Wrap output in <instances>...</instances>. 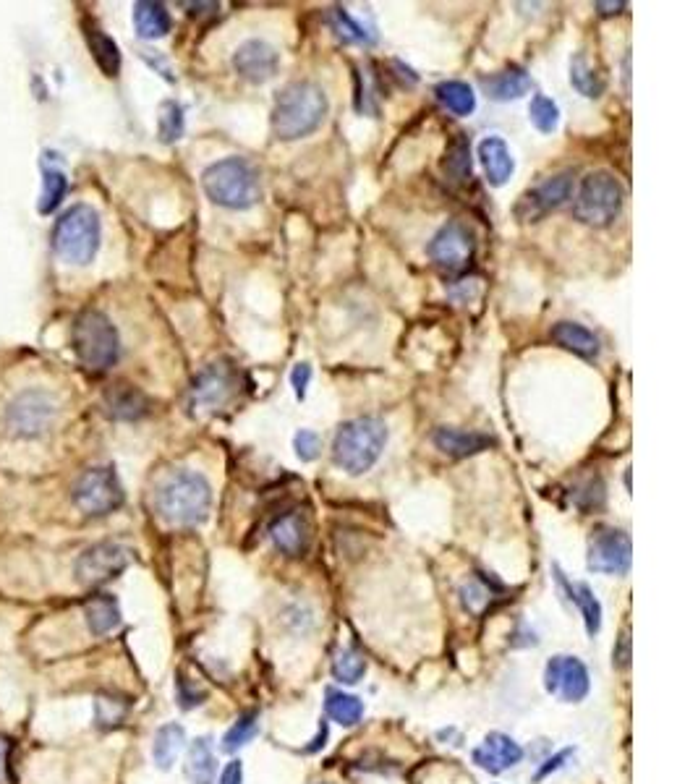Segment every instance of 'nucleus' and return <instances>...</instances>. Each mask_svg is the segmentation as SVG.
Returning a JSON list of instances; mask_svg holds the SVG:
<instances>
[{
    "label": "nucleus",
    "mask_w": 698,
    "mask_h": 784,
    "mask_svg": "<svg viewBox=\"0 0 698 784\" xmlns=\"http://www.w3.org/2000/svg\"><path fill=\"white\" fill-rule=\"evenodd\" d=\"M327 115L325 89L314 82H293L283 87L272 105V134L283 142H296L314 134Z\"/></svg>",
    "instance_id": "nucleus-1"
},
{
    "label": "nucleus",
    "mask_w": 698,
    "mask_h": 784,
    "mask_svg": "<svg viewBox=\"0 0 698 784\" xmlns=\"http://www.w3.org/2000/svg\"><path fill=\"white\" fill-rule=\"evenodd\" d=\"M212 489L197 471H176L157 487L155 510L170 526H197L207 521Z\"/></svg>",
    "instance_id": "nucleus-2"
},
{
    "label": "nucleus",
    "mask_w": 698,
    "mask_h": 784,
    "mask_svg": "<svg viewBox=\"0 0 698 784\" xmlns=\"http://www.w3.org/2000/svg\"><path fill=\"white\" fill-rule=\"evenodd\" d=\"M387 445L385 421L364 416V419L346 421L335 434L333 460L348 476H361L380 460Z\"/></svg>",
    "instance_id": "nucleus-3"
},
{
    "label": "nucleus",
    "mask_w": 698,
    "mask_h": 784,
    "mask_svg": "<svg viewBox=\"0 0 698 784\" xmlns=\"http://www.w3.org/2000/svg\"><path fill=\"white\" fill-rule=\"evenodd\" d=\"M202 186L212 202L228 210H249L262 196L257 168L246 163L244 157H225L220 163H212L204 170Z\"/></svg>",
    "instance_id": "nucleus-4"
},
{
    "label": "nucleus",
    "mask_w": 698,
    "mask_h": 784,
    "mask_svg": "<svg viewBox=\"0 0 698 784\" xmlns=\"http://www.w3.org/2000/svg\"><path fill=\"white\" fill-rule=\"evenodd\" d=\"M71 345H74L76 359L87 372H108L121 356V338H118L116 325L95 309L82 311L76 317Z\"/></svg>",
    "instance_id": "nucleus-5"
},
{
    "label": "nucleus",
    "mask_w": 698,
    "mask_h": 784,
    "mask_svg": "<svg viewBox=\"0 0 698 784\" xmlns=\"http://www.w3.org/2000/svg\"><path fill=\"white\" fill-rule=\"evenodd\" d=\"M53 246L66 264H89L100 251V215L89 204H76L66 210L55 223Z\"/></svg>",
    "instance_id": "nucleus-6"
},
{
    "label": "nucleus",
    "mask_w": 698,
    "mask_h": 784,
    "mask_svg": "<svg viewBox=\"0 0 698 784\" xmlns=\"http://www.w3.org/2000/svg\"><path fill=\"white\" fill-rule=\"evenodd\" d=\"M623 199V183L617 181L610 170H594L581 181L576 204H573V215L583 225L607 228L623 210Z\"/></svg>",
    "instance_id": "nucleus-7"
},
{
    "label": "nucleus",
    "mask_w": 698,
    "mask_h": 784,
    "mask_svg": "<svg viewBox=\"0 0 698 784\" xmlns=\"http://www.w3.org/2000/svg\"><path fill=\"white\" fill-rule=\"evenodd\" d=\"M55 416H58V406L48 390H24L11 400L6 424L21 440H37L50 432Z\"/></svg>",
    "instance_id": "nucleus-8"
},
{
    "label": "nucleus",
    "mask_w": 698,
    "mask_h": 784,
    "mask_svg": "<svg viewBox=\"0 0 698 784\" xmlns=\"http://www.w3.org/2000/svg\"><path fill=\"white\" fill-rule=\"evenodd\" d=\"M123 500H126V494H123L118 474L110 466L89 468L74 484V505L92 518L113 513L123 505Z\"/></svg>",
    "instance_id": "nucleus-9"
},
{
    "label": "nucleus",
    "mask_w": 698,
    "mask_h": 784,
    "mask_svg": "<svg viewBox=\"0 0 698 784\" xmlns=\"http://www.w3.org/2000/svg\"><path fill=\"white\" fill-rule=\"evenodd\" d=\"M238 390V374L231 364H210L194 377L189 387V408L191 413H215L231 403Z\"/></svg>",
    "instance_id": "nucleus-10"
},
{
    "label": "nucleus",
    "mask_w": 698,
    "mask_h": 784,
    "mask_svg": "<svg viewBox=\"0 0 698 784\" xmlns=\"http://www.w3.org/2000/svg\"><path fill=\"white\" fill-rule=\"evenodd\" d=\"M476 251V238L474 233L468 230V225L453 223L442 225L437 230V236L429 241V257L432 262L445 272H463L471 264Z\"/></svg>",
    "instance_id": "nucleus-11"
},
{
    "label": "nucleus",
    "mask_w": 698,
    "mask_h": 784,
    "mask_svg": "<svg viewBox=\"0 0 698 784\" xmlns=\"http://www.w3.org/2000/svg\"><path fill=\"white\" fill-rule=\"evenodd\" d=\"M570 196H573V173H570V170L544 178L539 186H534V189L521 196V202H518L516 207L518 220H521V223H536V220H542L547 212L563 207Z\"/></svg>",
    "instance_id": "nucleus-12"
},
{
    "label": "nucleus",
    "mask_w": 698,
    "mask_h": 784,
    "mask_svg": "<svg viewBox=\"0 0 698 784\" xmlns=\"http://www.w3.org/2000/svg\"><path fill=\"white\" fill-rule=\"evenodd\" d=\"M631 536L617 528H602L589 541V570L607 575H625L631 570Z\"/></svg>",
    "instance_id": "nucleus-13"
},
{
    "label": "nucleus",
    "mask_w": 698,
    "mask_h": 784,
    "mask_svg": "<svg viewBox=\"0 0 698 784\" xmlns=\"http://www.w3.org/2000/svg\"><path fill=\"white\" fill-rule=\"evenodd\" d=\"M131 562V552L121 544H113V541H102V544H95L89 547L79 560H76V578L87 586H97V583H105L110 578L121 575L123 570L129 568Z\"/></svg>",
    "instance_id": "nucleus-14"
},
{
    "label": "nucleus",
    "mask_w": 698,
    "mask_h": 784,
    "mask_svg": "<svg viewBox=\"0 0 698 784\" xmlns=\"http://www.w3.org/2000/svg\"><path fill=\"white\" fill-rule=\"evenodd\" d=\"M544 685L552 696L565 703H578L589 696V670L576 656H555L544 670Z\"/></svg>",
    "instance_id": "nucleus-15"
},
{
    "label": "nucleus",
    "mask_w": 698,
    "mask_h": 784,
    "mask_svg": "<svg viewBox=\"0 0 698 784\" xmlns=\"http://www.w3.org/2000/svg\"><path fill=\"white\" fill-rule=\"evenodd\" d=\"M280 55L265 40H249L233 53V68L241 79L251 84H265L278 74Z\"/></svg>",
    "instance_id": "nucleus-16"
},
{
    "label": "nucleus",
    "mask_w": 698,
    "mask_h": 784,
    "mask_svg": "<svg viewBox=\"0 0 698 784\" xmlns=\"http://www.w3.org/2000/svg\"><path fill=\"white\" fill-rule=\"evenodd\" d=\"M270 539L280 555L304 557L306 549H309V541H312V528H309L304 513L291 510V513L278 515L270 523Z\"/></svg>",
    "instance_id": "nucleus-17"
},
{
    "label": "nucleus",
    "mask_w": 698,
    "mask_h": 784,
    "mask_svg": "<svg viewBox=\"0 0 698 784\" xmlns=\"http://www.w3.org/2000/svg\"><path fill=\"white\" fill-rule=\"evenodd\" d=\"M523 748L505 732H492L484 737V743L474 751V761L489 774H502V771L513 769L521 764Z\"/></svg>",
    "instance_id": "nucleus-18"
},
{
    "label": "nucleus",
    "mask_w": 698,
    "mask_h": 784,
    "mask_svg": "<svg viewBox=\"0 0 698 784\" xmlns=\"http://www.w3.org/2000/svg\"><path fill=\"white\" fill-rule=\"evenodd\" d=\"M434 445L437 450H442L450 458H468L487 450L489 445H495V440L489 434L482 432H468V429H455V426H442L434 432Z\"/></svg>",
    "instance_id": "nucleus-19"
},
{
    "label": "nucleus",
    "mask_w": 698,
    "mask_h": 784,
    "mask_svg": "<svg viewBox=\"0 0 698 784\" xmlns=\"http://www.w3.org/2000/svg\"><path fill=\"white\" fill-rule=\"evenodd\" d=\"M479 160H482L489 186H505L510 176H513V170H516L508 144L502 142L500 136H489V139L479 144Z\"/></svg>",
    "instance_id": "nucleus-20"
},
{
    "label": "nucleus",
    "mask_w": 698,
    "mask_h": 784,
    "mask_svg": "<svg viewBox=\"0 0 698 784\" xmlns=\"http://www.w3.org/2000/svg\"><path fill=\"white\" fill-rule=\"evenodd\" d=\"M552 340L565 351L581 356V359H597L599 356L597 335L583 325H576V322H557L552 327Z\"/></svg>",
    "instance_id": "nucleus-21"
},
{
    "label": "nucleus",
    "mask_w": 698,
    "mask_h": 784,
    "mask_svg": "<svg viewBox=\"0 0 698 784\" xmlns=\"http://www.w3.org/2000/svg\"><path fill=\"white\" fill-rule=\"evenodd\" d=\"M482 89L497 102L518 100L531 89V79L521 68H505V71H497V74L482 79Z\"/></svg>",
    "instance_id": "nucleus-22"
},
{
    "label": "nucleus",
    "mask_w": 698,
    "mask_h": 784,
    "mask_svg": "<svg viewBox=\"0 0 698 784\" xmlns=\"http://www.w3.org/2000/svg\"><path fill=\"white\" fill-rule=\"evenodd\" d=\"M217 774L215 751H212L210 737H197L186 756V779L189 784H212Z\"/></svg>",
    "instance_id": "nucleus-23"
},
{
    "label": "nucleus",
    "mask_w": 698,
    "mask_h": 784,
    "mask_svg": "<svg viewBox=\"0 0 698 784\" xmlns=\"http://www.w3.org/2000/svg\"><path fill=\"white\" fill-rule=\"evenodd\" d=\"M134 27L144 40H157L170 32V14L163 3L155 0H142L134 6Z\"/></svg>",
    "instance_id": "nucleus-24"
},
{
    "label": "nucleus",
    "mask_w": 698,
    "mask_h": 784,
    "mask_svg": "<svg viewBox=\"0 0 698 784\" xmlns=\"http://www.w3.org/2000/svg\"><path fill=\"white\" fill-rule=\"evenodd\" d=\"M84 615H87V625L95 636H108L121 625V609L110 594L92 596L84 607Z\"/></svg>",
    "instance_id": "nucleus-25"
},
{
    "label": "nucleus",
    "mask_w": 698,
    "mask_h": 784,
    "mask_svg": "<svg viewBox=\"0 0 698 784\" xmlns=\"http://www.w3.org/2000/svg\"><path fill=\"white\" fill-rule=\"evenodd\" d=\"M147 411H150V403H147V398H144L139 390H134V387H116V390L108 395V413L113 419L134 421L142 419Z\"/></svg>",
    "instance_id": "nucleus-26"
},
{
    "label": "nucleus",
    "mask_w": 698,
    "mask_h": 784,
    "mask_svg": "<svg viewBox=\"0 0 698 784\" xmlns=\"http://www.w3.org/2000/svg\"><path fill=\"white\" fill-rule=\"evenodd\" d=\"M87 45L89 50H92V55H95L102 74L118 76V71H121V50H118L116 42L110 40L102 29L87 27Z\"/></svg>",
    "instance_id": "nucleus-27"
},
{
    "label": "nucleus",
    "mask_w": 698,
    "mask_h": 784,
    "mask_svg": "<svg viewBox=\"0 0 698 784\" xmlns=\"http://www.w3.org/2000/svg\"><path fill=\"white\" fill-rule=\"evenodd\" d=\"M442 173L453 183H463L471 178V144H468L466 134H455L453 142L448 144V152L442 160Z\"/></svg>",
    "instance_id": "nucleus-28"
},
{
    "label": "nucleus",
    "mask_w": 698,
    "mask_h": 784,
    "mask_svg": "<svg viewBox=\"0 0 698 784\" xmlns=\"http://www.w3.org/2000/svg\"><path fill=\"white\" fill-rule=\"evenodd\" d=\"M557 581L563 583L565 588H568V599L570 602H576L578 609H581L583 615V622H586V630H589V636H594V633H599V628H602V604L597 602V596H594V591H591L589 586H568V581H565V575L557 570Z\"/></svg>",
    "instance_id": "nucleus-29"
},
{
    "label": "nucleus",
    "mask_w": 698,
    "mask_h": 784,
    "mask_svg": "<svg viewBox=\"0 0 698 784\" xmlns=\"http://www.w3.org/2000/svg\"><path fill=\"white\" fill-rule=\"evenodd\" d=\"M183 740H186V735H183L181 724H165V727L157 730L155 745H152V758H155V764L160 766V769H170V766H173V761H176L183 748Z\"/></svg>",
    "instance_id": "nucleus-30"
},
{
    "label": "nucleus",
    "mask_w": 698,
    "mask_h": 784,
    "mask_svg": "<svg viewBox=\"0 0 698 784\" xmlns=\"http://www.w3.org/2000/svg\"><path fill=\"white\" fill-rule=\"evenodd\" d=\"M325 709L327 717L333 719V722L343 724V727H353V724H359L361 717H364V703L356 696H351V693H343V690H330V693H327Z\"/></svg>",
    "instance_id": "nucleus-31"
},
{
    "label": "nucleus",
    "mask_w": 698,
    "mask_h": 784,
    "mask_svg": "<svg viewBox=\"0 0 698 784\" xmlns=\"http://www.w3.org/2000/svg\"><path fill=\"white\" fill-rule=\"evenodd\" d=\"M437 100L455 115H471L476 110L474 89L463 82H442L434 89Z\"/></svg>",
    "instance_id": "nucleus-32"
},
{
    "label": "nucleus",
    "mask_w": 698,
    "mask_h": 784,
    "mask_svg": "<svg viewBox=\"0 0 698 784\" xmlns=\"http://www.w3.org/2000/svg\"><path fill=\"white\" fill-rule=\"evenodd\" d=\"M570 84L581 92L583 97H599L604 92V79L597 68L586 61V55L578 53L570 61Z\"/></svg>",
    "instance_id": "nucleus-33"
},
{
    "label": "nucleus",
    "mask_w": 698,
    "mask_h": 784,
    "mask_svg": "<svg viewBox=\"0 0 698 784\" xmlns=\"http://www.w3.org/2000/svg\"><path fill=\"white\" fill-rule=\"evenodd\" d=\"M330 24H333V32L338 34V37L343 42H359V45H372V42L377 40V34H374V29L364 27L361 21L353 19V16L346 11V8H333V11H330Z\"/></svg>",
    "instance_id": "nucleus-34"
},
{
    "label": "nucleus",
    "mask_w": 698,
    "mask_h": 784,
    "mask_svg": "<svg viewBox=\"0 0 698 784\" xmlns=\"http://www.w3.org/2000/svg\"><path fill=\"white\" fill-rule=\"evenodd\" d=\"M497 591L492 586H489L484 578H474V581L463 583L461 588V602H463V609L466 612H471V615H484L489 607H492V602L497 599Z\"/></svg>",
    "instance_id": "nucleus-35"
},
{
    "label": "nucleus",
    "mask_w": 698,
    "mask_h": 784,
    "mask_svg": "<svg viewBox=\"0 0 698 784\" xmlns=\"http://www.w3.org/2000/svg\"><path fill=\"white\" fill-rule=\"evenodd\" d=\"M366 672V659L359 649H343L333 662V675L338 683L356 685Z\"/></svg>",
    "instance_id": "nucleus-36"
},
{
    "label": "nucleus",
    "mask_w": 698,
    "mask_h": 784,
    "mask_svg": "<svg viewBox=\"0 0 698 784\" xmlns=\"http://www.w3.org/2000/svg\"><path fill=\"white\" fill-rule=\"evenodd\" d=\"M259 732V714L257 711H246L238 717V722L233 724L231 730L225 732L223 748L228 753H236L238 748H244L246 743H251V737Z\"/></svg>",
    "instance_id": "nucleus-37"
},
{
    "label": "nucleus",
    "mask_w": 698,
    "mask_h": 784,
    "mask_svg": "<svg viewBox=\"0 0 698 784\" xmlns=\"http://www.w3.org/2000/svg\"><path fill=\"white\" fill-rule=\"evenodd\" d=\"M529 118L542 134H552V131H557V126H560V108H557L555 100L536 95L529 105Z\"/></svg>",
    "instance_id": "nucleus-38"
},
{
    "label": "nucleus",
    "mask_w": 698,
    "mask_h": 784,
    "mask_svg": "<svg viewBox=\"0 0 698 784\" xmlns=\"http://www.w3.org/2000/svg\"><path fill=\"white\" fill-rule=\"evenodd\" d=\"M126 711H129V703L123 701V698L100 696L95 703V719L100 727H105V730L118 727V724L126 719Z\"/></svg>",
    "instance_id": "nucleus-39"
},
{
    "label": "nucleus",
    "mask_w": 698,
    "mask_h": 784,
    "mask_svg": "<svg viewBox=\"0 0 698 784\" xmlns=\"http://www.w3.org/2000/svg\"><path fill=\"white\" fill-rule=\"evenodd\" d=\"M66 191H68V181L61 170H45V191H42L40 212H45V215L53 212L55 207L63 202Z\"/></svg>",
    "instance_id": "nucleus-40"
},
{
    "label": "nucleus",
    "mask_w": 698,
    "mask_h": 784,
    "mask_svg": "<svg viewBox=\"0 0 698 784\" xmlns=\"http://www.w3.org/2000/svg\"><path fill=\"white\" fill-rule=\"evenodd\" d=\"M183 136V110L178 102H163L160 108V139L178 142Z\"/></svg>",
    "instance_id": "nucleus-41"
},
{
    "label": "nucleus",
    "mask_w": 698,
    "mask_h": 784,
    "mask_svg": "<svg viewBox=\"0 0 698 784\" xmlns=\"http://www.w3.org/2000/svg\"><path fill=\"white\" fill-rule=\"evenodd\" d=\"M293 447H296V455H299L304 463H309V460L317 458L319 450H322V440H319L317 432L301 429V432H296V437H293Z\"/></svg>",
    "instance_id": "nucleus-42"
},
{
    "label": "nucleus",
    "mask_w": 698,
    "mask_h": 784,
    "mask_svg": "<svg viewBox=\"0 0 698 784\" xmlns=\"http://www.w3.org/2000/svg\"><path fill=\"white\" fill-rule=\"evenodd\" d=\"M309 379H312V366L309 364H296L291 372V385L296 390V398L304 400L306 398V387H309Z\"/></svg>",
    "instance_id": "nucleus-43"
},
{
    "label": "nucleus",
    "mask_w": 698,
    "mask_h": 784,
    "mask_svg": "<svg viewBox=\"0 0 698 784\" xmlns=\"http://www.w3.org/2000/svg\"><path fill=\"white\" fill-rule=\"evenodd\" d=\"M178 698H181V706L183 709H191V706H197V703H202L204 698V690H199L197 685H191L189 680H178Z\"/></svg>",
    "instance_id": "nucleus-44"
},
{
    "label": "nucleus",
    "mask_w": 698,
    "mask_h": 784,
    "mask_svg": "<svg viewBox=\"0 0 698 784\" xmlns=\"http://www.w3.org/2000/svg\"><path fill=\"white\" fill-rule=\"evenodd\" d=\"M612 662H615V667H620V670H625V667L631 664V638H628V633L620 636V643H617L615 654H612Z\"/></svg>",
    "instance_id": "nucleus-45"
},
{
    "label": "nucleus",
    "mask_w": 698,
    "mask_h": 784,
    "mask_svg": "<svg viewBox=\"0 0 698 784\" xmlns=\"http://www.w3.org/2000/svg\"><path fill=\"white\" fill-rule=\"evenodd\" d=\"M241 777H244L241 761H231V764L223 769V774H220V782L217 784H241Z\"/></svg>",
    "instance_id": "nucleus-46"
},
{
    "label": "nucleus",
    "mask_w": 698,
    "mask_h": 784,
    "mask_svg": "<svg viewBox=\"0 0 698 784\" xmlns=\"http://www.w3.org/2000/svg\"><path fill=\"white\" fill-rule=\"evenodd\" d=\"M8 753H11V743L0 737V784H6L8 779Z\"/></svg>",
    "instance_id": "nucleus-47"
},
{
    "label": "nucleus",
    "mask_w": 698,
    "mask_h": 784,
    "mask_svg": "<svg viewBox=\"0 0 698 784\" xmlns=\"http://www.w3.org/2000/svg\"><path fill=\"white\" fill-rule=\"evenodd\" d=\"M568 756H570V751H563V753H560V756H555V758H552V761H547V766H544V769L539 771V774H536V777L542 779V777H547L549 771H557V769H560V766H563V761H565V758H568Z\"/></svg>",
    "instance_id": "nucleus-48"
},
{
    "label": "nucleus",
    "mask_w": 698,
    "mask_h": 784,
    "mask_svg": "<svg viewBox=\"0 0 698 784\" xmlns=\"http://www.w3.org/2000/svg\"><path fill=\"white\" fill-rule=\"evenodd\" d=\"M625 8V3H597V11L604 16H612V14H620Z\"/></svg>",
    "instance_id": "nucleus-49"
}]
</instances>
